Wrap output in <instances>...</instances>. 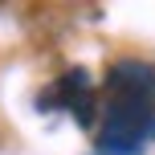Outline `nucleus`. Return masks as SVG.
Segmentation results:
<instances>
[{"mask_svg":"<svg viewBox=\"0 0 155 155\" xmlns=\"http://www.w3.org/2000/svg\"><path fill=\"white\" fill-rule=\"evenodd\" d=\"M155 139V65L123 57L106 70L98 147L106 155H139Z\"/></svg>","mask_w":155,"mask_h":155,"instance_id":"f257e3e1","label":"nucleus"},{"mask_svg":"<svg viewBox=\"0 0 155 155\" xmlns=\"http://www.w3.org/2000/svg\"><path fill=\"white\" fill-rule=\"evenodd\" d=\"M70 114L78 118V127H86V131H90V127H94V114H98V94H94V90L78 94V98L70 102Z\"/></svg>","mask_w":155,"mask_h":155,"instance_id":"f03ea898","label":"nucleus"}]
</instances>
